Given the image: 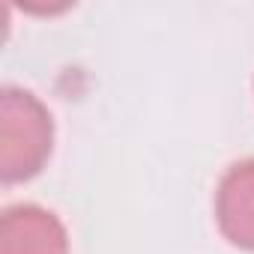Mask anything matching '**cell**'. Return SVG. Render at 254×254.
I'll return each mask as SVG.
<instances>
[{"instance_id":"obj_3","label":"cell","mask_w":254,"mask_h":254,"mask_svg":"<svg viewBox=\"0 0 254 254\" xmlns=\"http://www.w3.org/2000/svg\"><path fill=\"white\" fill-rule=\"evenodd\" d=\"M215 224L221 236L254 251V159L233 162L215 186Z\"/></svg>"},{"instance_id":"obj_2","label":"cell","mask_w":254,"mask_h":254,"mask_svg":"<svg viewBox=\"0 0 254 254\" xmlns=\"http://www.w3.org/2000/svg\"><path fill=\"white\" fill-rule=\"evenodd\" d=\"M0 254H69L66 224L39 203H15L0 215Z\"/></svg>"},{"instance_id":"obj_1","label":"cell","mask_w":254,"mask_h":254,"mask_svg":"<svg viewBox=\"0 0 254 254\" xmlns=\"http://www.w3.org/2000/svg\"><path fill=\"white\" fill-rule=\"evenodd\" d=\"M54 120L51 111L24 87L0 90V180L27 183L51 159Z\"/></svg>"}]
</instances>
